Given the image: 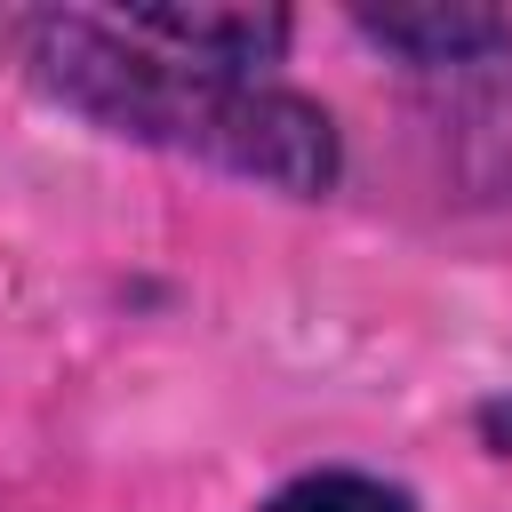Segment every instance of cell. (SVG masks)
<instances>
[{"instance_id": "cell-1", "label": "cell", "mask_w": 512, "mask_h": 512, "mask_svg": "<svg viewBox=\"0 0 512 512\" xmlns=\"http://www.w3.org/2000/svg\"><path fill=\"white\" fill-rule=\"evenodd\" d=\"M24 64L48 96L104 120L112 136L192 152V160L256 176L272 192H328L336 184L328 112L264 72H232V64L160 48L136 24H104V16H32Z\"/></svg>"}, {"instance_id": "cell-2", "label": "cell", "mask_w": 512, "mask_h": 512, "mask_svg": "<svg viewBox=\"0 0 512 512\" xmlns=\"http://www.w3.org/2000/svg\"><path fill=\"white\" fill-rule=\"evenodd\" d=\"M368 32L376 40H392V48H408V56H424V64H456V56H472V48H496L504 40V24L496 16H368Z\"/></svg>"}, {"instance_id": "cell-3", "label": "cell", "mask_w": 512, "mask_h": 512, "mask_svg": "<svg viewBox=\"0 0 512 512\" xmlns=\"http://www.w3.org/2000/svg\"><path fill=\"white\" fill-rule=\"evenodd\" d=\"M264 512H416V504L392 480H376V472H304Z\"/></svg>"}]
</instances>
